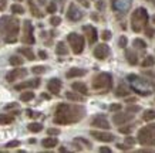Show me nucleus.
Returning <instances> with one entry per match:
<instances>
[{
	"label": "nucleus",
	"instance_id": "f257e3e1",
	"mask_svg": "<svg viewBox=\"0 0 155 153\" xmlns=\"http://www.w3.org/2000/svg\"><path fill=\"white\" fill-rule=\"evenodd\" d=\"M85 116V108L81 105L58 104L54 112V123L58 125H74Z\"/></svg>",
	"mask_w": 155,
	"mask_h": 153
},
{
	"label": "nucleus",
	"instance_id": "f03ea898",
	"mask_svg": "<svg viewBox=\"0 0 155 153\" xmlns=\"http://www.w3.org/2000/svg\"><path fill=\"white\" fill-rule=\"evenodd\" d=\"M20 20L14 16H2L0 17V34L6 43H16L19 38Z\"/></svg>",
	"mask_w": 155,
	"mask_h": 153
},
{
	"label": "nucleus",
	"instance_id": "7ed1b4c3",
	"mask_svg": "<svg viewBox=\"0 0 155 153\" xmlns=\"http://www.w3.org/2000/svg\"><path fill=\"white\" fill-rule=\"evenodd\" d=\"M148 11L144 7H138L131 14V28L134 33L142 31V28L148 24Z\"/></svg>",
	"mask_w": 155,
	"mask_h": 153
},
{
	"label": "nucleus",
	"instance_id": "20e7f679",
	"mask_svg": "<svg viewBox=\"0 0 155 153\" xmlns=\"http://www.w3.org/2000/svg\"><path fill=\"white\" fill-rule=\"evenodd\" d=\"M137 142H140L142 146H155V123H148L147 126L138 130Z\"/></svg>",
	"mask_w": 155,
	"mask_h": 153
},
{
	"label": "nucleus",
	"instance_id": "39448f33",
	"mask_svg": "<svg viewBox=\"0 0 155 153\" xmlns=\"http://www.w3.org/2000/svg\"><path fill=\"white\" fill-rule=\"evenodd\" d=\"M127 79L128 82L131 84L132 91H135L137 94H140V95H150L151 94V85L148 84V81L140 78L135 74H130L127 77Z\"/></svg>",
	"mask_w": 155,
	"mask_h": 153
},
{
	"label": "nucleus",
	"instance_id": "423d86ee",
	"mask_svg": "<svg viewBox=\"0 0 155 153\" xmlns=\"http://www.w3.org/2000/svg\"><path fill=\"white\" fill-rule=\"evenodd\" d=\"M91 85L94 89H111L113 88V75L110 72H100L93 78Z\"/></svg>",
	"mask_w": 155,
	"mask_h": 153
},
{
	"label": "nucleus",
	"instance_id": "0eeeda50",
	"mask_svg": "<svg viewBox=\"0 0 155 153\" xmlns=\"http://www.w3.org/2000/svg\"><path fill=\"white\" fill-rule=\"evenodd\" d=\"M67 41L74 54H81L84 51V37L83 36L77 34V33H70L67 36Z\"/></svg>",
	"mask_w": 155,
	"mask_h": 153
},
{
	"label": "nucleus",
	"instance_id": "6e6552de",
	"mask_svg": "<svg viewBox=\"0 0 155 153\" xmlns=\"http://www.w3.org/2000/svg\"><path fill=\"white\" fill-rule=\"evenodd\" d=\"M21 41L24 44H34V34H33V24L30 20H24L23 21V36H21Z\"/></svg>",
	"mask_w": 155,
	"mask_h": 153
},
{
	"label": "nucleus",
	"instance_id": "1a4fd4ad",
	"mask_svg": "<svg viewBox=\"0 0 155 153\" xmlns=\"http://www.w3.org/2000/svg\"><path fill=\"white\" fill-rule=\"evenodd\" d=\"M132 119H134V113H131V112H121L118 111V113H115V115L113 116V122L115 123V125L121 126V125H125V123H128V122H131Z\"/></svg>",
	"mask_w": 155,
	"mask_h": 153
},
{
	"label": "nucleus",
	"instance_id": "9d476101",
	"mask_svg": "<svg viewBox=\"0 0 155 153\" xmlns=\"http://www.w3.org/2000/svg\"><path fill=\"white\" fill-rule=\"evenodd\" d=\"M111 56V48L107 46V44H98V46L94 48V57L97 60H105Z\"/></svg>",
	"mask_w": 155,
	"mask_h": 153
},
{
	"label": "nucleus",
	"instance_id": "9b49d317",
	"mask_svg": "<svg viewBox=\"0 0 155 153\" xmlns=\"http://www.w3.org/2000/svg\"><path fill=\"white\" fill-rule=\"evenodd\" d=\"M83 16H84V13H83L74 3H71V5L68 6V10H67V19L70 20V21H78V20L83 19Z\"/></svg>",
	"mask_w": 155,
	"mask_h": 153
},
{
	"label": "nucleus",
	"instance_id": "f8f14e48",
	"mask_svg": "<svg viewBox=\"0 0 155 153\" xmlns=\"http://www.w3.org/2000/svg\"><path fill=\"white\" fill-rule=\"evenodd\" d=\"M90 135L94 138V139L100 140V142H104V143H108V142H114L115 140V136L110 132H98V130H91Z\"/></svg>",
	"mask_w": 155,
	"mask_h": 153
},
{
	"label": "nucleus",
	"instance_id": "ddd939ff",
	"mask_svg": "<svg viewBox=\"0 0 155 153\" xmlns=\"http://www.w3.org/2000/svg\"><path fill=\"white\" fill-rule=\"evenodd\" d=\"M26 75H27V70L17 67V68L12 70L9 74L6 75V79H7L9 82H13V81H16V79H19V78H24Z\"/></svg>",
	"mask_w": 155,
	"mask_h": 153
},
{
	"label": "nucleus",
	"instance_id": "4468645a",
	"mask_svg": "<svg viewBox=\"0 0 155 153\" xmlns=\"http://www.w3.org/2000/svg\"><path fill=\"white\" fill-rule=\"evenodd\" d=\"M91 126H95V128H100V129H105V130H110L111 125L108 123L107 118L103 115H97L91 119Z\"/></svg>",
	"mask_w": 155,
	"mask_h": 153
},
{
	"label": "nucleus",
	"instance_id": "2eb2a0df",
	"mask_svg": "<svg viewBox=\"0 0 155 153\" xmlns=\"http://www.w3.org/2000/svg\"><path fill=\"white\" fill-rule=\"evenodd\" d=\"M131 0H113V9L115 11H121V13H127L128 9L131 7Z\"/></svg>",
	"mask_w": 155,
	"mask_h": 153
},
{
	"label": "nucleus",
	"instance_id": "dca6fc26",
	"mask_svg": "<svg viewBox=\"0 0 155 153\" xmlns=\"http://www.w3.org/2000/svg\"><path fill=\"white\" fill-rule=\"evenodd\" d=\"M40 78H34V79H30V81H24V82H20L17 84L14 89L16 91H21V89H27V88H37L38 85H40Z\"/></svg>",
	"mask_w": 155,
	"mask_h": 153
},
{
	"label": "nucleus",
	"instance_id": "f3484780",
	"mask_svg": "<svg viewBox=\"0 0 155 153\" xmlns=\"http://www.w3.org/2000/svg\"><path fill=\"white\" fill-rule=\"evenodd\" d=\"M83 30H84L85 36H87V40H88L90 44H95V43H97V38H98L97 28L93 27V26H84Z\"/></svg>",
	"mask_w": 155,
	"mask_h": 153
},
{
	"label": "nucleus",
	"instance_id": "a211bd4d",
	"mask_svg": "<svg viewBox=\"0 0 155 153\" xmlns=\"http://www.w3.org/2000/svg\"><path fill=\"white\" fill-rule=\"evenodd\" d=\"M61 85H63L61 79H58V78H51V79H50V81L47 82V89L53 94V95H58V94H60V89H61Z\"/></svg>",
	"mask_w": 155,
	"mask_h": 153
},
{
	"label": "nucleus",
	"instance_id": "6ab92c4d",
	"mask_svg": "<svg viewBox=\"0 0 155 153\" xmlns=\"http://www.w3.org/2000/svg\"><path fill=\"white\" fill-rule=\"evenodd\" d=\"M71 88L74 89L75 92L81 94V95H87L88 94V88L84 82H73L71 84Z\"/></svg>",
	"mask_w": 155,
	"mask_h": 153
},
{
	"label": "nucleus",
	"instance_id": "aec40b11",
	"mask_svg": "<svg viewBox=\"0 0 155 153\" xmlns=\"http://www.w3.org/2000/svg\"><path fill=\"white\" fill-rule=\"evenodd\" d=\"M57 145H58V139L57 138H51V136L41 140V146L46 149H53V148H56Z\"/></svg>",
	"mask_w": 155,
	"mask_h": 153
},
{
	"label": "nucleus",
	"instance_id": "412c9836",
	"mask_svg": "<svg viewBox=\"0 0 155 153\" xmlns=\"http://www.w3.org/2000/svg\"><path fill=\"white\" fill-rule=\"evenodd\" d=\"M19 53H20V54H23V56L26 57L28 61L36 60V56H34L33 50H31L30 47H21V48H19Z\"/></svg>",
	"mask_w": 155,
	"mask_h": 153
},
{
	"label": "nucleus",
	"instance_id": "4be33fe9",
	"mask_svg": "<svg viewBox=\"0 0 155 153\" xmlns=\"http://www.w3.org/2000/svg\"><path fill=\"white\" fill-rule=\"evenodd\" d=\"M85 75V70L83 68H71L70 71H67L66 77L67 78H77V77H83Z\"/></svg>",
	"mask_w": 155,
	"mask_h": 153
},
{
	"label": "nucleus",
	"instance_id": "5701e85b",
	"mask_svg": "<svg viewBox=\"0 0 155 153\" xmlns=\"http://www.w3.org/2000/svg\"><path fill=\"white\" fill-rule=\"evenodd\" d=\"M131 92V88H128L125 84H120L117 91H115V97H127Z\"/></svg>",
	"mask_w": 155,
	"mask_h": 153
},
{
	"label": "nucleus",
	"instance_id": "b1692460",
	"mask_svg": "<svg viewBox=\"0 0 155 153\" xmlns=\"http://www.w3.org/2000/svg\"><path fill=\"white\" fill-rule=\"evenodd\" d=\"M125 58H127V61L130 62V64H132V65L138 64V56H137L135 51L127 50V51H125Z\"/></svg>",
	"mask_w": 155,
	"mask_h": 153
},
{
	"label": "nucleus",
	"instance_id": "393cba45",
	"mask_svg": "<svg viewBox=\"0 0 155 153\" xmlns=\"http://www.w3.org/2000/svg\"><path fill=\"white\" fill-rule=\"evenodd\" d=\"M14 122V116L10 113H2L0 115V125H10Z\"/></svg>",
	"mask_w": 155,
	"mask_h": 153
},
{
	"label": "nucleus",
	"instance_id": "a878e982",
	"mask_svg": "<svg viewBox=\"0 0 155 153\" xmlns=\"http://www.w3.org/2000/svg\"><path fill=\"white\" fill-rule=\"evenodd\" d=\"M56 53L58 54V56H67V54H68V48H67V44H64L63 41L57 43Z\"/></svg>",
	"mask_w": 155,
	"mask_h": 153
},
{
	"label": "nucleus",
	"instance_id": "bb28decb",
	"mask_svg": "<svg viewBox=\"0 0 155 153\" xmlns=\"http://www.w3.org/2000/svg\"><path fill=\"white\" fill-rule=\"evenodd\" d=\"M142 119L145 122H151L155 119V109H148L142 113Z\"/></svg>",
	"mask_w": 155,
	"mask_h": 153
},
{
	"label": "nucleus",
	"instance_id": "cd10ccee",
	"mask_svg": "<svg viewBox=\"0 0 155 153\" xmlns=\"http://www.w3.org/2000/svg\"><path fill=\"white\" fill-rule=\"evenodd\" d=\"M27 129L30 130V132H33V133H37L40 130H43V125L38 123V122H33V123H28Z\"/></svg>",
	"mask_w": 155,
	"mask_h": 153
},
{
	"label": "nucleus",
	"instance_id": "c85d7f7f",
	"mask_svg": "<svg viewBox=\"0 0 155 153\" xmlns=\"http://www.w3.org/2000/svg\"><path fill=\"white\" fill-rule=\"evenodd\" d=\"M9 62L13 65V67H20V65L23 64V58L20 56H12L9 58Z\"/></svg>",
	"mask_w": 155,
	"mask_h": 153
},
{
	"label": "nucleus",
	"instance_id": "c756f323",
	"mask_svg": "<svg viewBox=\"0 0 155 153\" xmlns=\"http://www.w3.org/2000/svg\"><path fill=\"white\" fill-rule=\"evenodd\" d=\"M154 64H155V58H154V56H147L145 57V60L142 61V67H145V68H148V67H154Z\"/></svg>",
	"mask_w": 155,
	"mask_h": 153
},
{
	"label": "nucleus",
	"instance_id": "7c9ffc66",
	"mask_svg": "<svg viewBox=\"0 0 155 153\" xmlns=\"http://www.w3.org/2000/svg\"><path fill=\"white\" fill-rule=\"evenodd\" d=\"M66 98L67 99H70V101H83V97H81V94H77L74 92H67L66 94Z\"/></svg>",
	"mask_w": 155,
	"mask_h": 153
},
{
	"label": "nucleus",
	"instance_id": "2f4dec72",
	"mask_svg": "<svg viewBox=\"0 0 155 153\" xmlns=\"http://www.w3.org/2000/svg\"><path fill=\"white\" fill-rule=\"evenodd\" d=\"M33 98H34V92H33V91H27V92H23L21 95H20V101L28 102V101H31Z\"/></svg>",
	"mask_w": 155,
	"mask_h": 153
},
{
	"label": "nucleus",
	"instance_id": "473e14b6",
	"mask_svg": "<svg viewBox=\"0 0 155 153\" xmlns=\"http://www.w3.org/2000/svg\"><path fill=\"white\" fill-rule=\"evenodd\" d=\"M30 9H31V14L33 16H36V17H38V19H41L43 16H44V13H41V11H38V9L34 6V3L30 0Z\"/></svg>",
	"mask_w": 155,
	"mask_h": 153
},
{
	"label": "nucleus",
	"instance_id": "72a5a7b5",
	"mask_svg": "<svg viewBox=\"0 0 155 153\" xmlns=\"http://www.w3.org/2000/svg\"><path fill=\"white\" fill-rule=\"evenodd\" d=\"M134 47L138 48V50H145L147 44H145L144 40H141V38H135V40H134Z\"/></svg>",
	"mask_w": 155,
	"mask_h": 153
},
{
	"label": "nucleus",
	"instance_id": "f704fd0d",
	"mask_svg": "<svg viewBox=\"0 0 155 153\" xmlns=\"http://www.w3.org/2000/svg\"><path fill=\"white\" fill-rule=\"evenodd\" d=\"M46 71H47V68H46L44 65H36V67L31 68V72H33V74H37V75L38 74H44Z\"/></svg>",
	"mask_w": 155,
	"mask_h": 153
},
{
	"label": "nucleus",
	"instance_id": "c9c22d12",
	"mask_svg": "<svg viewBox=\"0 0 155 153\" xmlns=\"http://www.w3.org/2000/svg\"><path fill=\"white\" fill-rule=\"evenodd\" d=\"M12 13L13 14H24V7L20 5H13L12 6Z\"/></svg>",
	"mask_w": 155,
	"mask_h": 153
},
{
	"label": "nucleus",
	"instance_id": "e433bc0d",
	"mask_svg": "<svg viewBox=\"0 0 155 153\" xmlns=\"http://www.w3.org/2000/svg\"><path fill=\"white\" fill-rule=\"evenodd\" d=\"M127 44H128V38L125 37V36H121V37H120V40H118V46L121 47V48H125V47H127Z\"/></svg>",
	"mask_w": 155,
	"mask_h": 153
},
{
	"label": "nucleus",
	"instance_id": "4c0bfd02",
	"mask_svg": "<svg viewBox=\"0 0 155 153\" xmlns=\"http://www.w3.org/2000/svg\"><path fill=\"white\" fill-rule=\"evenodd\" d=\"M131 130H132V125L130 123V125H127V126H120V132L121 133H131Z\"/></svg>",
	"mask_w": 155,
	"mask_h": 153
},
{
	"label": "nucleus",
	"instance_id": "58836bf2",
	"mask_svg": "<svg viewBox=\"0 0 155 153\" xmlns=\"http://www.w3.org/2000/svg\"><path fill=\"white\" fill-rule=\"evenodd\" d=\"M60 23H61V19H60V17H57V16H53L51 19H50V24H51V26H54V27L60 26Z\"/></svg>",
	"mask_w": 155,
	"mask_h": 153
},
{
	"label": "nucleus",
	"instance_id": "ea45409f",
	"mask_svg": "<svg viewBox=\"0 0 155 153\" xmlns=\"http://www.w3.org/2000/svg\"><path fill=\"white\" fill-rule=\"evenodd\" d=\"M101 37H103L104 41H110V40H111V37H113V34H111V31H108V30H105V31H103V34H101Z\"/></svg>",
	"mask_w": 155,
	"mask_h": 153
},
{
	"label": "nucleus",
	"instance_id": "a19ab883",
	"mask_svg": "<svg viewBox=\"0 0 155 153\" xmlns=\"http://www.w3.org/2000/svg\"><path fill=\"white\" fill-rule=\"evenodd\" d=\"M56 11H57L56 3H48V5H47V13L53 14V13H56Z\"/></svg>",
	"mask_w": 155,
	"mask_h": 153
},
{
	"label": "nucleus",
	"instance_id": "79ce46f5",
	"mask_svg": "<svg viewBox=\"0 0 155 153\" xmlns=\"http://www.w3.org/2000/svg\"><path fill=\"white\" fill-rule=\"evenodd\" d=\"M121 108L122 107L120 105V104H111L108 109H110V112H118V111H121Z\"/></svg>",
	"mask_w": 155,
	"mask_h": 153
},
{
	"label": "nucleus",
	"instance_id": "37998d69",
	"mask_svg": "<svg viewBox=\"0 0 155 153\" xmlns=\"http://www.w3.org/2000/svg\"><path fill=\"white\" fill-rule=\"evenodd\" d=\"M16 146H20V142H19V140H12V142H9V143H6V148H7V149L16 148Z\"/></svg>",
	"mask_w": 155,
	"mask_h": 153
},
{
	"label": "nucleus",
	"instance_id": "c03bdc74",
	"mask_svg": "<svg viewBox=\"0 0 155 153\" xmlns=\"http://www.w3.org/2000/svg\"><path fill=\"white\" fill-rule=\"evenodd\" d=\"M137 139L135 138H132V136H127L125 138V145H130V146H132V145H135Z\"/></svg>",
	"mask_w": 155,
	"mask_h": 153
},
{
	"label": "nucleus",
	"instance_id": "a18cd8bd",
	"mask_svg": "<svg viewBox=\"0 0 155 153\" xmlns=\"http://www.w3.org/2000/svg\"><path fill=\"white\" fill-rule=\"evenodd\" d=\"M144 28H145V33H147V36H148V37H154V33H155L154 28L148 27V24H147V26H145Z\"/></svg>",
	"mask_w": 155,
	"mask_h": 153
},
{
	"label": "nucleus",
	"instance_id": "49530a36",
	"mask_svg": "<svg viewBox=\"0 0 155 153\" xmlns=\"http://www.w3.org/2000/svg\"><path fill=\"white\" fill-rule=\"evenodd\" d=\"M47 133L48 135H53V136H56V135H60V130L56 129V128H50V129H47Z\"/></svg>",
	"mask_w": 155,
	"mask_h": 153
},
{
	"label": "nucleus",
	"instance_id": "de8ad7c7",
	"mask_svg": "<svg viewBox=\"0 0 155 153\" xmlns=\"http://www.w3.org/2000/svg\"><path fill=\"white\" fill-rule=\"evenodd\" d=\"M138 111H141V107H128L127 108V112H131V113L138 112Z\"/></svg>",
	"mask_w": 155,
	"mask_h": 153
},
{
	"label": "nucleus",
	"instance_id": "09e8293b",
	"mask_svg": "<svg viewBox=\"0 0 155 153\" xmlns=\"http://www.w3.org/2000/svg\"><path fill=\"white\" fill-rule=\"evenodd\" d=\"M38 57H40L41 60H47V53H46V51H43V50H40L38 51Z\"/></svg>",
	"mask_w": 155,
	"mask_h": 153
},
{
	"label": "nucleus",
	"instance_id": "8fccbe9b",
	"mask_svg": "<svg viewBox=\"0 0 155 153\" xmlns=\"http://www.w3.org/2000/svg\"><path fill=\"white\" fill-rule=\"evenodd\" d=\"M17 107H19V105H17L16 102H13V104H7V105L5 107V109L7 111V109H12V108H17Z\"/></svg>",
	"mask_w": 155,
	"mask_h": 153
},
{
	"label": "nucleus",
	"instance_id": "3c124183",
	"mask_svg": "<svg viewBox=\"0 0 155 153\" xmlns=\"http://www.w3.org/2000/svg\"><path fill=\"white\" fill-rule=\"evenodd\" d=\"M6 6H7V2H6V0H0V11L5 10Z\"/></svg>",
	"mask_w": 155,
	"mask_h": 153
},
{
	"label": "nucleus",
	"instance_id": "603ef678",
	"mask_svg": "<svg viewBox=\"0 0 155 153\" xmlns=\"http://www.w3.org/2000/svg\"><path fill=\"white\" fill-rule=\"evenodd\" d=\"M117 148L121 149V150H128V149H130V146H128V145H125V143H124V145H120V143H118Z\"/></svg>",
	"mask_w": 155,
	"mask_h": 153
},
{
	"label": "nucleus",
	"instance_id": "864d4df0",
	"mask_svg": "<svg viewBox=\"0 0 155 153\" xmlns=\"http://www.w3.org/2000/svg\"><path fill=\"white\" fill-rule=\"evenodd\" d=\"M78 3H81V5L84 6V7H90V3H88V0H77Z\"/></svg>",
	"mask_w": 155,
	"mask_h": 153
},
{
	"label": "nucleus",
	"instance_id": "5fc2aeb1",
	"mask_svg": "<svg viewBox=\"0 0 155 153\" xmlns=\"http://www.w3.org/2000/svg\"><path fill=\"white\" fill-rule=\"evenodd\" d=\"M97 9H98V10H103L104 9V0H100L98 3H97Z\"/></svg>",
	"mask_w": 155,
	"mask_h": 153
},
{
	"label": "nucleus",
	"instance_id": "6e6d98bb",
	"mask_svg": "<svg viewBox=\"0 0 155 153\" xmlns=\"http://www.w3.org/2000/svg\"><path fill=\"white\" fill-rule=\"evenodd\" d=\"M100 152L101 153H111V149L110 148H100Z\"/></svg>",
	"mask_w": 155,
	"mask_h": 153
},
{
	"label": "nucleus",
	"instance_id": "4d7b16f0",
	"mask_svg": "<svg viewBox=\"0 0 155 153\" xmlns=\"http://www.w3.org/2000/svg\"><path fill=\"white\" fill-rule=\"evenodd\" d=\"M41 98H44V99H50V95H48V94H41Z\"/></svg>",
	"mask_w": 155,
	"mask_h": 153
},
{
	"label": "nucleus",
	"instance_id": "13d9d810",
	"mask_svg": "<svg viewBox=\"0 0 155 153\" xmlns=\"http://www.w3.org/2000/svg\"><path fill=\"white\" fill-rule=\"evenodd\" d=\"M134 101H137L135 98H128V99H127V102H128V104H131V102H134Z\"/></svg>",
	"mask_w": 155,
	"mask_h": 153
},
{
	"label": "nucleus",
	"instance_id": "bf43d9fd",
	"mask_svg": "<svg viewBox=\"0 0 155 153\" xmlns=\"http://www.w3.org/2000/svg\"><path fill=\"white\" fill-rule=\"evenodd\" d=\"M47 0H38V5H46Z\"/></svg>",
	"mask_w": 155,
	"mask_h": 153
},
{
	"label": "nucleus",
	"instance_id": "052dcab7",
	"mask_svg": "<svg viewBox=\"0 0 155 153\" xmlns=\"http://www.w3.org/2000/svg\"><path fill=\"white\" fill-rule=\"evenodd\" d=\"M152 23H154V26H155V14L152 16Z\"/></svg>",
	"mask_w": 155,
	"mask_h": 153
},
{
	"label": "nucleus",
	"instance_id": "680f3d73",
	"mask_svg": "<svg viewBox=\"0 0 155 153\" xmlns=\"http://www.w3.org/2000/svg\"><path fill=\"white\" fill-rule=\"evenodd\" d=\"M16 2H23V0H16Z\"/></svg>",
	"mask_w": 155,
	"mask_h": 153
},
{
	"label": "nucleus",
	"instance_id": "e2e57ef3",
	"mask_svg": "<svg viewBox=\"0 0 155 153\" xmlns=\"http://www.w3.org/2000/svg\"><path fill=\"white\" fill-rule=\"evenodd\" d=\"M58 2H63V0H58Z\"/></svg>",
	"mask_w": 155,
	"mask_h": 153
}]
</instances>
